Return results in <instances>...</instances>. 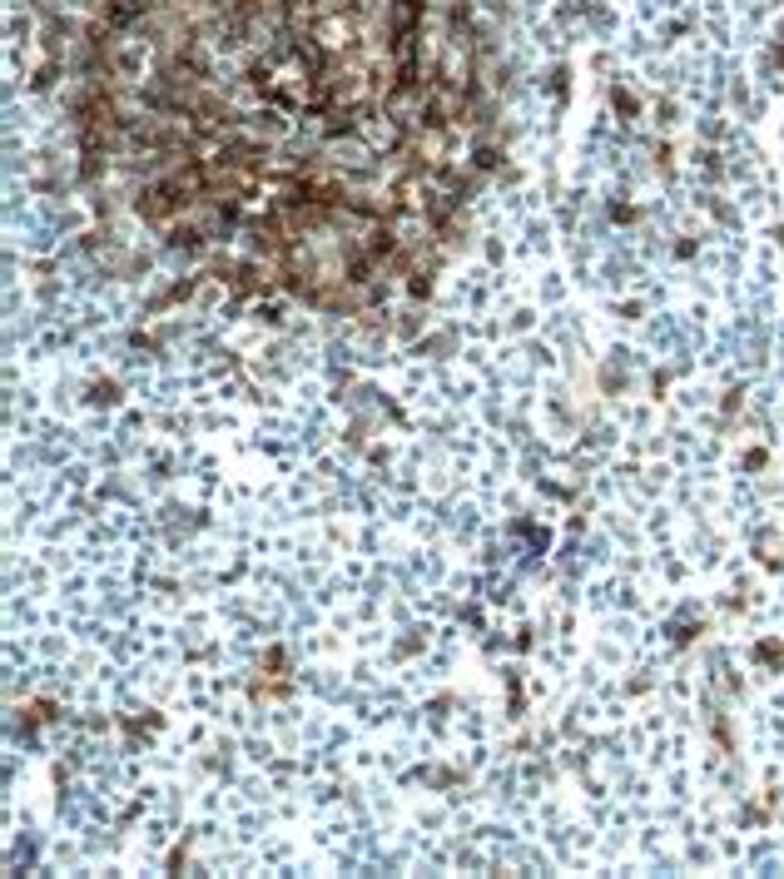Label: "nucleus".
<instances>
[{"instance_id": "nucleus-1", "label": "nucleus", "mask_w": 784, "mask_h": 879, "mask_svg": "<svg viewBox=\"0 0 784 879\" xmlns=\"http://www.w3.org/2000/svg\"><path fill=\"white\" fill-rule=\"evenodd\" d=\"M755 661H770V666H780V661H784V646H780V641H760V646H755Z\"/></svg>"}, {"instance_id": "nucleus-2", "label": "nucleus", "mask_w": 784, "mask_h": 879, "mask_svg": "<svg viewBox=\"0 0 784 879\" xmlns=\"http://www.w3.org/2000/svg\"><path fill=\"white\" fill-rule=\"evenodd\" d=\"M765 462H770V457H765V452H760V447H755V452H745V467H750V472H760V467H765Z\"/></svg>"}]
</instances>
